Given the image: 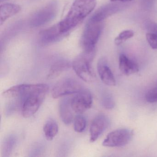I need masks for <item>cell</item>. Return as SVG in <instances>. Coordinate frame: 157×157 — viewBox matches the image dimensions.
Listing matches in <instances>:
<instances>
[{
    "instance_id": "obj_14",
    "label": "cell",
    "mask_w": 157,
    "mask_h": 157,
    "mask_svg": "<svg viewBox=\"0 0 157 157\" xmlns=\"http://www.w3.org/2000/svg\"><path fill=\"white\" fill-rule=\"evenodd\" d=\"M72 67V64L68 60L60 59L54 62L50 67L47 78L48 79H54Z\"/></svg>"
},
{
    "instance_id": "obj_18",
    "label": "cell",
    "mask_w": 157,
    "mask_h": 157,
    "mask_svg": "<svg viewBox=\"0 0 157 157\" xmlns=\"http://www.w3.org/2000/svg\"><path fill=\"white\" fill-rule=\"evenodd\" d=\"M58 130L57 124L53 119L48 120L44 125V133L48 140H52L58 134Z\"/></svg>"
},
{
    "instance_id": "obj_6",
    "label": "cell",
    "mask_w": 157,
    "mask_h": 157,
    "mask_svg": "<svg viewBox=\"0 0 157 157\" xmlns=\"http://www.w3.org/2000/svg\"><path fill=\"white\" fill-rule=\"evenodd\" d=\"M83 90L79 82L71 78L61 80L52 89V95L55 99L70 95L76 94Z\"/></svg>"
},
{
    "instance_id": "obj_11",
    "label": "cell",
    "mask_w": 157,
    "mask_h": 157,
    "mask_svg": "<svg viewBox=\"0 0 157 157\" xmlns=\"http://www.w3.org/2000/svg\"><path fill=\"white\" fill-rule=\"evenodd\" d=\"M97 71L101 80L105 85L114 86L116 82L105 58H101L97 63Z\"/></svg>"
},
{
    "instance_id": "obj_1",
    "label": "cell",
    "mask_w": 157,
    "mask_h": 157,
    "mask_svg": "<svg viewBox=\"0 0 157 157\" xmlns=\"http://www.w3.org/2000/svg\"><path fill=\"white\" fill-rule=\"evenodd\" d=\"M96 0H75L65 18L59 23L61 32L67 33L93 11Z\"/></svg>"
},
{
    "instance_id": "obj_22",
    "label": "cell",
    "mask_w": 157,
    "mask_h": 157,
    "mask_svg": "<svg viewBox=\"0 0 157 157\" xmlns=\"http://www.w3.org/2000/svg\"><path fill=\"white\" fill-rule=\"evenodd\" d=\"M134 33L131 30H125L121 32L115 39V44L117 45L121 44L123 42L133 37Z\"/></svg>"
},
{
    "instance_id": "obj_16",
    "label": "cell",
    "mask_w": 157,
    "mask_h": 157,
    "mask_svg": "<svg viewBox=\"0 0 157 157\" xmlns=\"http://www.w3.org/2000/svg\"><path fill=\"white\" fill-rule=\"evenodd\" d=\"M17 143V138L13 135L8 136L4 139L2 145V155L3 157H9L15 148Z\"/></svg>"
},
{
    "instance_id": "obj_12",
    "label": "cell",
    "mask_w": 157,
    "mask_h": 157,
    "mask_svg": "<svg viewBox=\"0 0 157 157\" xmlns=\"http://www.w3.org/2000/svg\"><path fill=\"white\" fill-rule=\"evenodd\" d=\"M73 111L71 105V99L65 98L61 100L59 104V112L63 123L69 125L74 119Z\"/></svg>"
},
{
    "instance_id": "obj_26",
    "label": "cell",
    "mask_w": 157,
    "mask_h": 157,
    "mask_svg": "<svg viewBox=\"0 0 157 157\" xmlns=\"http://www.w3.org/2000/svg\"><path fill=\"white\" fill-rule=\"evenodd\" d=\"M3 1V0H1V1Z\"/></svg>"
},
{
    "instance_id": "obj_5",
    "label": "cell",
    "mask_w": 157,
    "mask_h": 157,
    "mask_svg": "<svg viewBox=\"0 0 157 157\" xmlns=\"http://www.w3.org/2000/svg\"><path fill=\"white\" fill-rule=\"evenodd\" d=\"M134 132L128 128H119L109 133L103 141L105 147H115L125 146L133 138Z\"/></svg>"
},
{
    "instance_id": "obj_13",
    "label": "cell",
    "mask_w": 157,
    "mask_h": 157,
    "mask_svg": "<svg viewBox=\"0 0 157 157\" xmlns=\"http://www.w3.org/2000/svg\"><path fill=\"white\" fill-rule=\"evenodd\" d=\"M119 68L121 72L127 76L135 74L139 71L137 64L124 54L119 56Z\"/></svg>"
},
{
    "instance_id": "obj_10",
    "label": "cell",
    "mask_w": 157,
    "mask_h": 157,
    "mask_svg": "<svg viewBox=\"0 0 157 157\" xmlns=\"http://www.w3.org/2000/svg\"><path fill=\"white\" fill-rule=\"evenodd\" d=\"M66 35V33L61 32L58 23L41 31L39 33V39L42 44H48L59 41Z\"/></svg>"
},
{
    "instance_id": "obj_19",
    "label": "cell",
    "mask_w": 157,
    "mask_h": 157,
    "mask_svg": "<svg viewBox=\"0 0 157 157\" xmlns=\"http://www.w3.org/2000/svg\"><path fill=\"white\" fill-rule=\"evenodd\" d=\"M145 99L150 103L157 102V80L147 91L145 94Z\"/></svg>"
},
{
    "instance_id": "obj_15",
    "label": "cell",
    "mask_w": 157,
    "mask_h": 157,
    "mask_svg": "<svg viewBox=\"0 0 157 157\" xmlns=\"http://www.w3.org/2000/svg\"><path fill=\"white\" fill-rule=\"evenodd\" d=\"M21 7L17 4L4 3L1 5L0 16L1 25H2L7 19L20 12Z\"/></svg>"
},
{
    "instance_id": "obj_2",
    "label": "cell",
    "mask_w": 157,
    "mask_h": 157,
    "mask_svg": "<svg viewBox=\"0 0 157 157\" xmlns=\"http://www.w3.org/2000/svg\"><path fill=\"white\" fill-rule=\"evenodd\" d=\"M45 84H28L21 100L23 116L28 118L36 113L43 103L48 90Z\"/></svg>"
},
{
    "instance_id": "obj_25",
    "label": "cell",
    "mask_w": 157,
    "mask_h": 157,
    "mask_svg": "<svg viewBox=\"0 0 157 157\" xmlns=\"http://www.w3.org/2000/svg\"><path fill=\"white\" fill-rule=\"evenodd\" d=\"M110 1L113 2H126L131 1L132 0H110Z\"/></svg>"
},
{
    "instance_id": "obj_7",
    "label": "cell",
    "mask_w": 157,
    "mask_h": 157,
    "mask_svg": "<svg viewBox=\"0 0 157 157\" xmlns=\"http://www.w3.org/2000/svg\"><path fill=\"white\" fill-rule=\"evenodd\" d=\"M58 5L52 1L35 13L31 19L30 24L33 27H39L51 21L56 15Z\"/></svg>"
},
{
    "instance_id": "obj_24",
    "label": "cell",
    "mask_w": 157,
    "mask_h": 157,
    "mask_svg": "<svg viewBox=\"0 0 157 157\" xmlns=\"http://www.w3.org/2000/svg\"><path fill=\"white\" fill-rule=\"evenodd\" d=\"M147 29L149 33H153L157 35V23L154 22L149 23L147 25Z\"/></svg>"
},
{
    "instance_id": "obj_17",
    "label": "cell",
    "mask_w": 157,
    "mask_h": 157,
    "mask_svg": "<svg viewBox=\"0 0 157 157\" xmlns=\"http://www.w3.org/2000/svg\"><path fill=\"white\" fill-rule=\"evenodd\" d=\"M114 12V5H106L98 10L90 19L97 21H102L103 20L113 14Z\"/></svg>"
},
{
    "instance_id": "obj_23",
    "label": "cell",
    "mask_w": 157,
    "mask_h": 157,
    "mask_svg": "<svg viewBox=\"0 0 157 157\" xmlns=\"http://www.w3.org/2000/svg\"><path fill=\"white\" fill-rule=\"evenodd\" d=\"M146 39L151 47L154 49H157V35L153 33H147Z\"/></svg>"
},
{
    "instance_id": "obj_8",
    "label": "cell",
    "mask_w": 157,
    "mask_h": 157,
    "mask_svg": "<svg viewBox=\"0 0 157 157\" xmlns=\"http://www.w3.org/2000/svg\"><path fill=\"white\" fill-rule=\"evenodd\" d=\"M92 102L90 92L83 89L71 99V107L74 112L81 114L91 107Z\"/></svg>"
},
{
    "instance_id": "obj_21",
    "label": "cell",
    "mask_w": 157,
    "mask_h": 157,
    "mask_svg": "<svg viewBox=\"0 0 157 157\" xmlns=\"http://www.w3.org/2000/svg\"><path fill=\"white\" fill-rule=\"evenodd\" d=\"M101 103L103 106L107 109H112L115 106V102L113 95L108 92H105L102 94Z\"/></svg>"
},
{
    "instance_id": "obj_3",
    "label": "cell",
    "mask_w": 157,
    "mask_h": 157,
    "mask_svg": "<svg viewBox=\"0 0 157 157\" xmlns=\"http://www.w3.org/2000/svg\"><path fill=\"white\" fill-rule=\"evenodd\" d=\"M95 52L83 51L73 60L72 67L77 76L87 82H92L95 80V74L91 66Z\"/></svg>"
},
{
    "instance_id": "obj_20",
    "label": "cell",
    "mask_w": 157,
    "mask_h": 157,
    "mask_svg": "<svg viewBox=\"0 0 157 157\" xmlns=\"http://www.w3.org/2000/svg\"><path fill=\"white\" fill-rule=\"evenodd\" d=\"M86 127V120L82 116L78 115L74 118V130L78 133H81L85 130Z\"/></svg>"
},
{
    "instance_id": "obj_9",
    "label": "cell",
    "mask_w": 157,
    "mask_h": 157,
    "mask_svg": "<svg viewBox=\"0 0 157 157\" xmlns=\"http://www.w3.org/2000/svg\"><path fill=\"white\" fill-rule=\"evenodd\" d=\"M110 124V120L105 115H98L93 120L90 127V141H96Z\"/></svg>"
},
{
    "instance_id": "obj_4",
    "label": "cell",
    "mask_w": 157,
    "mask_h": 157,
    "mask_svg": "<svg viewBox=\"0 0 157 157\" xmlns=\"http://www.w3.org/2000/svg\"><path fill=\"white\" fill-rule=\"evenodd\" d=\"M102 21L90 19L81 38V45L85 52H95V45L102 30Z\"/></svg>"
}]
</instances>
